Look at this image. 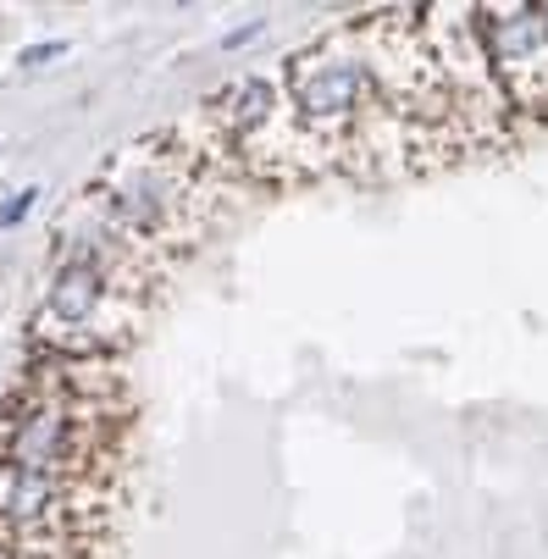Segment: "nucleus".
Wrapping results in <instances>:
<instances>
[{"label":"nucleus","mask_w":548,"mask_h":559,"mask_svg":"<svg viewBox=\"0 0 548 559\" xmlns=\"http://www.w3.org/2000/svg\"><path fill=\"white\" fill-rule=\"evenodd\" d=\"M39 194H45V189H17V200H12L7 211H0V227H17V222L34 211V200H39Z\"/></svg>","instance_id":"nucleus-2"},{"label":"nucleus","mask_w":548,"mask_h":559,"mask_svg":"<svg viewBox=\"0 0 548 559\" xmlns=\"http://www.w3.org/2000/svg\"><path fill=\"white\" fill-rule=\"evenodd\" d=\"M95 366H34L0 405V471L39 483L95 488L100 460H111V405L90 377ZM100 493V488H95Z\"/></svg>","instance_id":"nucleus-1"},{"label":"nucleus","mask_w":548,"mask_h":559,"mask_svg":"<svg viewBox=\"0 0 548 559\" xmlns=\"http://www.w3.org/2000/svg\"><path fill=\"white\" fill-rule=\"evenodd\" d=\"M61 50H67V39H50V45H28L17 61H23V67H39V61H50V56H61Z\"/></svg>","instance_id":"nucleus-3"}]
</instances>
